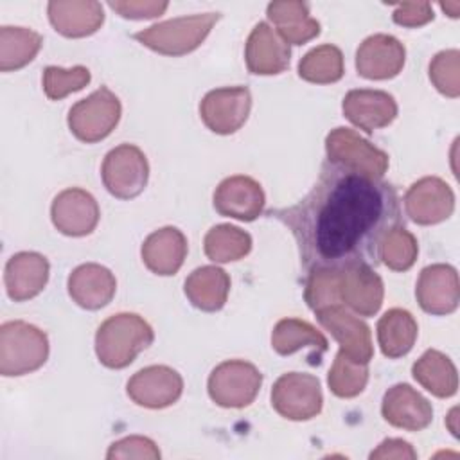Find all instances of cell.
<instances>
[{
    "label": "cell",
    "instance_id": "obj_1",
    "mask_svg": "<svg viewBox=\"0 0 460 460\" xmlns=\"http://www.w3.org/2000/svg\"><path fill=\"white\" fill-rule=\"evenodd\" d=\"M270 216L291 230L307 273L358 264L376 268L385 237L404 223L397 189L390 181L329 160L298 203Z\"/></svg>",
    "mask_w": 460,
    "mask_h": 460
},
{
    "label": "cell",
    "instance_id": "obj_2",
    "mask_svg": "<svg viewBox=\"0 0 460 460\" xmlns=\"http://www.w3.org/2000/svg\"><path fill=\"white\" fill-rule=\"evenodd\" d=\"M155 340L153 327L135 313L106 318L95 332V354L108 368H126Z\"/></svg>",
    "mask_w": 460,
    "mask_h": 460
},
{
    "label": "cell",
    "instance_id": "obj_3",
    "mask_svg": "<svg viewBox=\"0 0 460 460\" xmlns=\"http://www.w3.org/2000/svg\"><path fill=\"white\" fill-rule=\"evenodd\" d=\"M219 18V13L178 16L135 32L133 40L158 54L178 58L196 50Z\"/></svg>",
    "mask_w": 460,
    "mask_h": 460
},
{
    "label": "cell",
    "instance_id": "obj_4",
    "mask_svg": "<svg viewBox=\"0 0 460 460\" xmlns=\"http://www.w3.org/2000/svg\"><path fill=\"white\" fill-rule=\"evenodd\" d=\"M49 358V338L32 323L11 320L0 327V374L18 377L45 365Z\"/></svg>",
    "mask_w": 460,
    "mask_h": 460
},
{
    "label": "cell",
    "instance_id": "obj_5",
    "mask_svg": "<svg viewBox=\"0 0 460 460\" xmlns=\"http://www.w3.org/2000/svg\"><path fill=\"white\" fill-rule=\"evenodd\" d=\"M120 113L122 106L119 97L108 86H101L68 110L66 122L77 140L95 144L104 140L115 129Z\"/></svg>",
    "mask_w": 460,
    "mask_h": 460
},
{
    "label": "cell",
    "instance_id": "obj_6",
    "mask_svg": "<svg viewBox=\"0 0 460 460\" xmlns=\"http://www.w3.org/2000/svg\"><path fill=\"white\" fill-rule=\"evenodd\" d=\"M101 178L106 190L119 199H133L144 192L149 180V164L135 144L110 149L102 160Z\"/></svg>",
    "mask_w": 460,
    "mask_h": 460
},
{
    "label": "cell",
    "instance_id": "obj_7",
    "mask_svg": "<svg viewBox=\"0 0 460 460\" xmlns=\"http://www.w3.org/2000/svg\"><path fill=\"white\" fill-rule=\"evenodd\" d=\"M261 385L262 374L253 363L228 359L210 372L207 390L217 406L244 408L255 401Z\"/></svg>",
    "mask_w": 460,
    "mask_h": 460
},
{
    "label": "cell",
    "instance_id": "obj_8",
    "mask_svg": "<svg viewBox=\"0 0 460 460\" xmlns=\"http://www.w3.org/2000/svg\"><path fill=\"white\" fill-rule=\"evenodd\" d=\"M273 410L289 420H309L322 411L323 395L316 376L286 372L271 388Z\"/></svg>",
    "mask_w": 460,
    "mask_h": 460
},
{
    "label": "cell",
    "instance_id": "obj_9",
    "mask_svg": "<svg viewBox=\"0 0 460 460\" xmlns=\"http://www.w3.org/2000/svg\"><path fill=\"white\" fill-rule=\"evenodd\" d=\"M325 160L372 178H383L388 169V155L349 128L332 129L325 138Z\"/></svg>",
    "mask_w": 460,
    "mask_h": 460
},
{
    "label": "cell",
    "instance_id": "obj_10",
    "mask_svg": "<svg viewBox=\"0 0 460 460\" xmlns=\"http://www.w3.org/2000/svg\"><path fill=\"white\" fill-rule=\"evenodd\" d=\"M252 110V93L246 86H223L205 93L199 117L217 135H232L243 128Z\"/></svg>",
    "mask_w": 460,
    "mask_h": 460
},
{
    "label": "cell",
    "instance_id": "obj_11",
    "mask_svg": "<svg viewBox=\"0 0 460 460\" xmlns=\"http://www.w3.org/2000/svg\"><path fill=\"white\" fill-rule=\"evenodd\" d=\"M316 320L340 343V352L352 361L370 363L374 356L370 327L349 313L341 304L325 305L314 311Z\"/></svg>",
    "mask_w": 460,
    "mask_h": 460
},
{
    "label": "cell",
    "instance_id": "obj_12",
    "mask_svg": "<svg viewBox=\"0 0 460 460\" xmlns=\"http://www.w3.org/2000/svg\"><path fill=\"white\" fill-rule=\"evenodd\" d=\"M183 392L181 376L167 365H151L133 374L126 385L128 397L144 408L160 410L174 404Z\"/></svg>",
    "mask_w": 460,
    "mask_h": 460
},
{
    "label": "cell",
    "instance_id": "obj_13",
    "mask_svg": "<svg viewBox=\"0 0 460 460\" xmlns=\"http://www.w3.org/2000/svg\"><path fill=\"white\" fill-rule=\"evenodd\" d=\"M404 210L417 225H437L453 214L455 194L444 180L437 176H424L406 190Z\"/></svg>",
    "mask_w": 460,
    "mask_h": 460
},
{
    "label": "cell",
    "instance_id": "obj_14",
    "mask_svg": "<svg viewBox=\"0 0 460 460\" xmlns=\"http://www.w3.org/2000/svg\"><path fill=\"white\" fill-rule=\"evenodd\" d=\"M101 217L95 198L79 187L61 190L50 207V219L58 232L68 237H83L95 230Z\"/></svg>",
    "mask_w": 460,
    "mask_h": 460
},
{
    "label": "cell",
    "instance_id": "obj_15",
    "mask_svg": "<svg viewBox=\"0 0 460 460\" xmlns=\"http://www.w3.org/2000/svg\"><path fill=\"white\" fill-rule=\"evenodd\" d=\"M383 280L372 266L338 270V300L359 316H374L383 304Z\"/></svg>",
    "mask_w": 460,
    "mask_h": 460
},
{
    "label": "cell",
    "instance_id": "obj_16",
    "mask_svg": "<svg viewBox=\"0 0 460 460\" xmlns=\"http://www.w3.org/2000/svg\"><path fill=\"white\" fill-rule=\"evenodd\" d=\"M415 296L422 311L435 316L451 314L458 307L460 286L458 273L451 264L426 266L415 286Z\"/></svg>",
    "mask_w": 460,
    "mask_h": 460
},
{
    "label": "cell",
    "instance_id": "obj_17",
    "mask_svg": "<svg viewBox=\"0 0 460 460\" xmlns=\"http://www.w3.org/2000/svg\"><path fill=\"white\" fill-rule=\"evenodd\" d=\"M404 61L406 49L392 34H372L356 50L358 74L372 81H385L399 75Z\"/></svg>",
    "mask_w": 460,
    "mask_h": 460
},
{
    "label": "cell",
    "instance_id": "obj_18",
    "mask_svg": "<svg viewBox=\"0 0 460 460\" xmlns=\"http://www.w3.org/2000/svg\"><path fill=\"white\" fill-rule=\"evenodd\" d=\"M264 190L257 180L244 174L225 178L214 190V208L225 217L253 221L262 214Z\"/></svg>",
    "mask_w": 460,
    "mask_h": 460
},
{
    "label": "cell",
    "instance_id": "obj_19",
    "mask_svg": "<svg viewBox=\"0 0 460 460\" xmlns=\"http://www.w3.org/2000/svg\"><path fill=\"white\" fill-rule=\"evenodd\" d=\"M343 115L365 133H374L376 129L386 128L397 117L395 99L383 90H350L341 102Z\"/></svg>",
    "mask_w": 460,
    "mask_h": 460
},
{
    "label": "cell",
    "instance_id": "obj_20",
    "mask_svg": "<svg viewBox=\"0 0 460 460\" xmlns=\"http://www.w3.org/2000/svg\"><path fill=\"white\" fill-rule=\"evenodd\" d=\"M383 419L406 431H420L433 420V408L426 397L406 383L394 385L383 395Z\"/></svg>",
    "mask_w": 460,
    "mask_h": 460
},
{
    "label": "cell",
    "instance_id": "obj_21",
    "mask_svg": "<svg viewBox=\"0 0 460 460\" xmlns=\"http://www.w3.org/2000/svg\"><path fill=\"white\" fill-rule=\"evenodd\" d=\"M50 264L38 252H20L9 257L4 270L7 296L14 302H25L40 295L49 280Z\"/></svg>",
    "mask_w": 460,
    "mask_h": 460
},
{
    "label": "cell",
    "instance_id": "obj_22",
    "mask_svg": "<svg viewBox=\"0 0 460 460\" xmlns=\"http://www.w3.org/2000/svg\"><path fill=\"white\" fill-rule=\"evenodd\" d=\"M291 49L289 45L271 29L270 23L259 22L248 40L244 59L246 66L255 75H275L282 74L289 66Z\"/></svg>",
    "mask_w": 460,
    "mask_h": 460
},
{
    "label": "cell",
    "instance_id": "obj_23",
    "mask_svg": "<svg viewBox=\"0 0 460 460\" xmlns=\"http://www.w3.org/2000/svg\"><path fill=\"white\" fill-rule=\"evenodd\" d=\"M68 295L83 309L97 311L111 302L117 291V280L113 273L97 262H86L77 266L68 275Z\"/></svg>",
    "mask_w": 460,
    "mask_h": 460
},
{
    "label": "cell",
    "instance_id": "obj_24",
    "mask_svg": "<svg viewBox=\"0 0 460 460\" xmlns=\"http://www.w3.org/2000/svg\"><path fill=\"white\" fill-rule=\"evenodd\" d=\"M187 237L176 226L155 230L142 243V261L155 275H174L187 257Z\"/></svg>",
    "mask_w": 460,
    "mask_h": 460
},
{
    "label": "cell",
    "instance_id": "obj_25",
    "mask_svg": "<svg viewBox=\"0 0 460 460\" xmlns=\"http://www.w3.org/2000/svg\"><path fill=\"white\" fill-rule=\"evenodd\" d=\"M49 20L65 38H84L99 31L104 11L99 2H49Z\"/></svg>",
    "mask_w": 460,
    "mask_h": 460
},
{
    "label": "cell",
    "instance_id": "obj_26",
    "mask_svg": "<svg viewBox=\"0 0 460 460\" xmlns=\"http://www.w3.org/2000/svg\"><path fill=\"white\" fill-rule=\"evenodd\" d=\"M266 14L288 45H304L320 34V22L309 14L305 2H271Z\"/></svg>",
    "mask_w": 460,
    "mask_h": 460
},
{
    "label": "cell",
    "instance_id": "obj_27",
    "mask_svg": "<svg viewBox=\"0 0 460 460\" xmlns=\"http://www.w3.org/2000/svg\"><path fill=\"white\" fill-rule=\"evenodd\" d=\"M183 291L196 309L214 313L226 304L230 277L217 266H201L185 279Z\"/></svg>",
    "mask_w": 460,
    "mask_h": 460
},
{
    "label": "cell",
    "instance_id": "obj_28",
    "mask_svg": "<svg viewBox=\"0 0 460 460\" xmlns=\"http://www.w3.org/2000/svg\"><path fill=\"white\" fill-rule=\"evenodd\" d=\"M419 325L413 314L406 309H388L377 322V343L383 356L397 359L406 356L417 340Z\"/></svg>",
    "mask_w": 460,
    "mask_h": 460
},
{
    "label": "cell",
    "instance_id": "obj_29",
    "mask_svg": "<svg viewBox=\"0 0 460 460\" xmlns=\"http://www.w3.org/2000/svg\"><path fill=\"white\" fill-rule=\"evenodd\" d=\"M413 379L435 397H453L458 390V376L453 361L440 350H426L411 367Z\"/></svg>",
    "mask_w": 460,
    "mask_h": 460
},
{
    "label": "cell",
    "instance_id": "obj_30",
    "mask_svg": "<svg viewBox=\"0 0 460 460\" xmlns=\"http://www.w3.org/2000/svg\"><path fill=\"white\" fill-rule=\"evenodd\" d=\"M43 45V36L27 27H0V70L11 72L29 65Z\"/></svg>",
    "mask_w": 460,
    "mask_h": 460
},
{
    "label": "cell",
    "instance_id": "obj_31",
    "mask_svg": "<svg viewBox=\"0 0 460 460\" xmlns=\"http://www.w3.org/2000/svg\"><path fill=\"white\" fill-rule=\"evenodd\" d=\"M271 347L280 356H291L304 347H311L322 354L327 350V340L309 322L298 318H282L271 332Z\"/></svg>",
    "mask_w": 460,
    "mask_h": 460
},
{
    "label": "cell",
    "instance_id": "obj_32",
    "mask_svg": "<svg viewBox=\"0 0 460 460\" xmlns=\"http://www.w3.org/2000/svg\"><path fill=\"white\" fill-rule=\"evenodd\" d=\"M343 54L336 45L325 43L309 50L298 63V75L314 84L336 83L343 77Z\"/></svg>",
    "mask_w": 460,
    "mask_h": 460
},
{
    "label": "cell",
    "instance_id": "obj_33",
    "mask_svg": "<svg viewBox=\"0 0 460 460\" xmlns=\"http://www.w3.org/2000/svg\"><path fill=\"white\" fill-rule=\"evenodd\" d=\"M203 248L212 262H232L250 253L252 237L237 226L216 225L207 232Z\"/></svg>",
    "mask_w": 460,
    "mask_h": 460
},
{
    "label": "cell",
    "instance_id": "obj_34",
    "mask_svg": "<svg viewBox=\"0 0 460 460\" xmlns=\"http://www.w3.org/2000/svg\"><path fill=\"white\" fill-rule=\"evenodd\" d=\"M367 381H368L367 363L352 361L341 352L336 354L332 368L329 370V376H327L329 388L336 397L350 399L359 395L365 390Z\"/></svg>",
    "mask_w": 460,
    "mask_h": 460
},
{
    "label": "cell",
    "instance_id": "obj_35",
    "mask_svg": "<svg viewBox=\"0 0 460 460\" xmlns=\"http://www.w3.org/2000/svg\"><path fill=\"white\" fill-rule=\"evenodd\" d=\"M419 255V244L404 225L394 228L381 244V261L394 271H406Z\"/></svg>",
    "mask_w": 460,
    "mask_h": 460
},
{
    "label": "cell",
    "instance_id": "obj_36",
    "mask_svg": "<svg viewBox=\"0 0 460 460\" xmlns=\"http://www.w3.org/2000/svg\"><path fill=\"white\" fill-rule=\"evenodd\" d=\"M90 70L83 65H75L72 68L61 66H47L43 70L41 84L43 92L50 101H59L72 92L83 90L90 83Z\"/></svg>",
    "mask_w": 460,
    "mask_h": 460
},
{
    "label": "cell",
    "instance_id": "obj_37",
    "mask_svg": "<svg viewBox=\"0 0 460 460\" xmlns=\"http://www.w3.org/2000/svg\"><path fill=\"white\" fill-rule=\"evenodd\" d=\"M458 58L460 52L456 49L438 52L429 63V79L435 88L451 99L460 95V81H458Z\"/></svg>",
    "mask_w": 460,
    "mask_h": 460
},
{
    "label": "cell",
    "instance_id": "obj_38",
    "mask_svg": "<svg viewBox=\"0 0 460 460\" xmlns=\"http://www.w3.org/2000/svg\"><path fill=\"white\" fill-rule=\"evenodd\" d=\"M106 458H160V449L151 438L131 435L113 442Z\"/></svg>",
    "mask_w": 460,
    "mask_h": 460
},
{
    "label": "cell",
    "instance_id": "obj_39",
    "mask_svg": "<svg viewBox=\"0 0 460 460\" xmlns=\"http://www.w3.org/2000/svg\"><path fill=\"white\" fill-rule=\"evenodd\" d=\"M433 5L428 2H402L395 5L394 22L402 27H420L433 20Z\"/></svg>",
    "mask_w": 460,
    "mask_h": 460
},
{
    "label": "cell",
    "instance_id": "obj_40",
    "mask_svg": "<svg viewBox=\"0 0 460 460\" xmlns=\"http://www.w3.org/2000/svg\"><path fill=\"white\" fill-rule=\"evenodd\" d=\"M108 5L128 20L156 18L169 7L167 2H110Z\"/></svg>",
    "mask_w": 460,
    "mask_h": 460
},
{
    "label": "cell",
    "instance_id": "obj_41",
    "mask_svg": "<svg viewBox=\"0 0 460 460\" xmlns=\"http://www.w3.org/2000/svg\"><path fill=\"white\" fill-rule=\"evenodd\" d=\"M370 458H417V453L411 444L402 438H386L370 453Z\"/></svg>",
    "mask_w": 460,
    "mask_h": 460
}]
</instances>
